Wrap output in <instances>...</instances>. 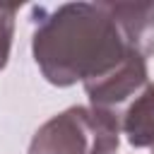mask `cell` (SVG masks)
Here are the masks:
<instances>
[{
	"instance_id": "obj_1",
	"label": "cell",
	"mask_w": 154,
	"mask_h": 154,
	"mask_svg": "<svg viewBox=\"0 0 154 154\" xmlns=\"http://www.w3.org/2000/svg\"><path fill=\"white\" fill-rule=\"evenodd\" d=\"M31 22L34 60L55 87L96 82L132 55H142L132 46L116 2L38 5Z\"/></svg>"
},
{
	"instance_id": "obj_2",
	"label": "cell",
	"mask_w": 154,
	"mask_h": 154,
	"mask_svg": "<svg viewBox=\"0 0 154 154\" xmlns=\"http://www.w3.org/2000/svg\"><path fill=\"white\" fill-rule=\"evenodd\" d=\"M118 144L120 113L72 106L34 132L29 154H113Z\"/></svg>"
},
{
	"instance_id": "obj_3",
	"label": "cell",
	"mask_w": 154,
	"mask_h": 154,
	"mask_svg": "<svg viewBox=\"0 0 154 154\" xmlns=\"http://www.w3.org/2000/svg\"><path fill=\"white\" fill-rule=\"evenodd\" d=\"M149 72H147V58L142 55H132L130 60H125L118 70H113L111 75L84 84V91L91 101L94 108L101 111H113L118 113V108L128 101L135 99L147 84H149Z\"/></svg>"
},
{
	"instance_id": "obj_4",
	"label": "cell",
	"mask_w": 154,
	"mask_h": 154,
	"mask_svg": "<svg viewBox=\"0 0 154 154\" xmlns=\"http://www.w3.org/2000/svg\"><path fill=\"white\" fill-rule=\"evenodd\" d=\"M120 130L135 149L154 154V84H147L120 113Z\"/></svg>"
},
{
	"instance_id": "obj_5",
	"label": "cell",
	"mask_w": 154,
	"mask_h": 154,
	"mask_svg": "<svg viewBox=\"0 0 154 154\" xmlns=\"http://www.w3.org/2000/svg\"><path fill=\"white\" fill-rule=\"evenodd\" d=\"M19 7L17 5H0V70L10 60L12 48V34H14V17Z\"/></svg>"
}]
</instances>
